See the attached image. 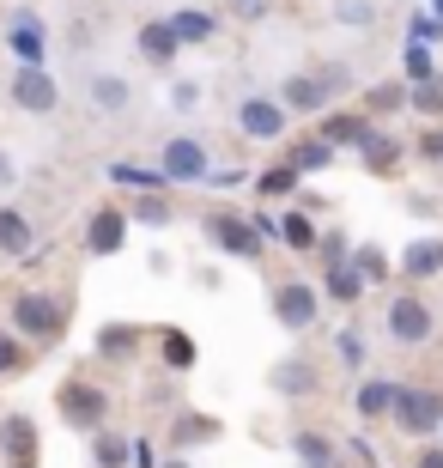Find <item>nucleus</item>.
Returning a JSON list of instances; mask_svg holds the SVG:
<instances>
[{"label":"nucleus","instance_id":"obj_1","mask_svg":"<svg viewBox=\"0 0 443 468\" xmlns=\"http://www.w3.org/2000/svg\"><path fill=\"white\" fill-rule=\"evenodd\" d=\"M346 86V73H291L286 86H280V104L291 110V116H310V110H328V98Z\"/></svg>","mask_w":443,"mask_h":468},{"label":"nucleus","instance_id":"obj_2","mask_svg":"<svg viewBox=\"0 0 443 468\" xmlns=\"http://www.w3.org/2000/svg\"><path fill=\"white\" fill-rule=\"evenodd\" d=\"M13 323L31 335V341H55V335L68 329V304H61V298H49V292H25L13 304Z\"/></svg>","mask_w":443,"mask_h":468},{"label":"nucleus","instance_id":"obj_3","mask_svg":"<svg viewBox=\"0 0 443 468\" xmlns=\"http://www.w3.org/2000/svg\"><path fill=\"white\" fill-rule=\"evenodd\" d=\"M395 426L413 438H426L443 426V396L438 389H401V401H395Z\"/></svg>","mask_w":443,"mask_h":468},{"label":"nucleus","instance_id":"obj_4","mask_svg":"<svg viewBox=\"0 0 443 468\" xmlns=\"http://www.w3.org/2000/svg\"><path fill=\"white\" fill-rule=\"evenodd\" d=\"M103 389H91V383H61V420H68L73 432H98L103 426Z\"/></svg>","mask_w":443,"mask_h":468},{"label":"nucleus","instance_id":"obj_5","mask_svg":"<svg viewBox=\"0 0 443 468\" xmlns=\"http://www.w3.org/2000/svg\"><path fill=\"white\" fill-rule=\"evenodd\" d=\"M13 104L31 110V116H49V110L61 104V86H55L43 68H18L13 73Z\"/></svg>","mask_w":443,"mask_h":468},{"label":"nucleus","instance_id":"obj_6","mask_svg":"<svg viewBox=\"0 0 443 468\" xmlns=\"http://www.w3.org/2000/svg\"><path fill=\"white\" fill-rule=\"evenodd\" d=\"M286 122H291V110L273 104V98H243V110H237V128L249 140H280V134H286Z\"/></svg>","mask_w":443,"mask_h":468},{"label":"nucleus","instance_id":"obj_7","mask_svg":"<svg viewBox=\"0 0 443 468\" xmlns=\"http://www.w3.org/2000/svg\"><path fill=\"white\" fill-rule=\"evenodd\" d=\"M206 231H213V243H219L225 256H243V261H256V256H261V231H256V226H243L237 213H213V219H206Z\"/></svg>","mask_w":443,"mask_h":468},{"label":"nucleus","instance_id":"obj_8","mask_svg":"<svg viewBox=\"0 0 443 468\" xmlns=\"http://www.w3.org/2000/svg\"><path fill=\"white\" fill-rule=\"evenodd\" d=\"M389 335L395 341H407V347H419V341H431V304L426 298H395L389 304Z\"/></svg>","mask_w":443,"mask_h":468},{"label":"nucleus","instance_id":"obj_9","mask_svg":"<svg viewBox=\"0 0 443 468\" xmlns=\"http://www.w3.org/2000/svg\"><path fill=\"white\" fill-rule=\"evenodd\" d=\"M158 171L171 176V183H201V176H206V146H201V140H171Z\"/></svg>","mask_w":443,"mask_h":468},{"label":"nucleus","instance_id":"obj_10","mask_svg":"<svg viewBox=\"0 0 443 468\" xmlns=\"http://www.w3.org/2000/svg\"><path fill=\"white\" fill-rule=\"evenodd\" d=\"M273 316H280L286 329H310V323H316V292H310V286H298V280H291V286H280V292H273Z\"/></svg>","mask_w":443,"mask_h":468},{"label":"nucleus","instance_id":"obj_11","mask_svg":"<svg viewBox=\"0 0 443 468\" xmlns=\"http://www.w3.org/2000/svg\"><path fill=\"white\" fill-rule=\"evenodd\" d=\"M358 153H364V171H371V176H395V171H401V140H395V134H376V128H364Z\"/></svg>","mask_w":443,"mask_h":468},{"label":"nucleus","instance_id":"obj_12","mask_svg":"<svg viewBox=\"0 0 443 468\" xmlns=\"http://www.w3.org/2000/svg\"><path fill=\"white\" fill-rule=\"evenodd\" d=\"M364 128H371V116H358V110H328L322 116V140L334 146V153H341V146H358Z\"/></svg>","mask_w":443,"mask_h":468},{"label":"nucleus","instance_id":"obj_13","mask_svg":"<svg viewBox=\"0 0 443 468\" xmlns=\"http://www.w3.org/2000/svg\"><path fill=\"white\" fill-rule=\"evenodd\" d=\"M176 49H183V43H176L171 18H153V25H140V55H146V61L171 68V61H176Z\"/></svg>","mask_w":443,"mask_h":468},{"label":"nucleus","instance_id":"obj_14","mask_svg":"<svg viewBox=\"0 0 443 468\" xmlns=\"http://www.w3.org/2000/svg\"><path fill=\"white\" fill-rule=\"evenodd\" d=\"M121 231H128V219H121V207H98V219H91V256H116L121 250Z\"/></svg>","mask_w":443,"mask_h":468},{"label":"nucleus","instance_id":"obj_15","mask_svg":"<svg viewBox=\"0 0 443 468\" xmlns=\"http://www.w3.org/2000/svg\"><path fill=\"white\" fill-rule=\"evenodd\" d=\"M401 274H413V280L443 274V238H419V243H407V256H401Z\"/></svg>","mask_w":443,"mask_h":468},{"label":"nucleus","instance_id":"obj_16","mask_svg":"<svg viewBox=\"0 0 443 468\" xmlns=\"http://www.w3.org/2000/svg\"><path fill=\"white\" fill-rule=\"evenodd\" d=\"M395 401H401V383L371 378L364 389H358V414H364V420H383V414H395Z\"/></svg>","mask_w":443,"mask_h":468},{"label":"nucleus","instance_id":"obj_17","mask_svg":"<svg viewBox=\"0 0 443 468\" xmlns=\"http://www.w3.org/2000/svg\"><path fill=\"white\" fill-rule=\"evenodd\" d=\"M0 432H6V451H13V468H31V456H37V426L25 414H13L6 420V426H0Z\"/></svg>","mask_w":443,"mask_h":468},{"label":"nucleus","instance_id":"obj_18","mask_svg":"<svg viewBox=\"0 0 443 468\" xmlns=\"http://www.w3.org/2000/svg\"><path fill=\"white\" fill-rule=\"evenodd\" d=\"M286 165H291V171H298V176H304V171H328V165H334V146H328L322 134H316V140H298V146H291V158H286Z\"/></svg>","mask_w":443,"mask_h":468},{"label":"nucleus","instance_id":"obj_19","mask_svg":"<svg viewBox=\"0 0 443 468\" xmlns=\"http://www.w3.org/2000/svg\"><path fill=\"white\" fill-rule=\"evenodd\" d=\"M0 250H6V256H31V226H25V213L0 207Z\"/></svg>","mask_w":443,"mask_h":468},{"label":"nucleus","instance_id":"obj_20","mask_svg":"<svg viewBox=\"0 0 443 468\" xmlns=\"http://www.w3.org/2000/svg\"><path fill=\"white\" fill-rule=\"evenodd\" d=\"M6 43H13V55L25 61V68H43V37H37L31 18H18L13 31H6Z\"/></svg>","mask_w":443,"mask_h":468},{"label":"nucleus","instance_id":"obj_21","mask_svg":"<svg viewBox=\"0 0 443 468\" xmlns=\"http://www.w3.org/2000/svg\"><path fill=\"white\" fill-rule=\"evenodd\" d=\"M91 104H98L103 116L128 110V80H116V73H98V80H91Z\"/></svg>","mask_w":443,"mask_h":468},{"label":"nucleus","instance_id":"obj_22","mask_svg":"<svg viewBox=\"0 0 443 468\" xmlns=\"http://www.w3.org/2000/svg\"><path fill=\"white\" fill-rule=\"evenodd\" d=\"M171 31H176V43H206V37H213V13L183 6V13H171Z\"/></svg>","mask_w":443,"mask_h":468},{"label":"nucleus","instance_id":"obj_23","mask_svg":"<svg viewBox=\"0 0 443 468\" xmlns=\"http://www.w3.org/2000/svg\"><path fill=\"white\" fill-rule=\"evenodd\" d=\"M358 292H364V274H358L353 261H334V268H328V298H341V304H353Z\"/></svg>","mask_w":443,"mask_h":468},{"label":"nucleus","instance_id":"obj_24","mask_svg":"<svg viewBox=\"0 0 443 468\" xmlns=\"http://www.w3.org/2000/svg\"><path fill=\"white\" fill-rule=\"evenodd\" d=\"M273 389L280 396H310L316 389V371L310 365H273Z\"/></svg>","mask_w":443,"mask_h":468},{"label":"nucleus","instance_id":"obj_25","mask_svg":"<svg viewBox=\"0 0 443 468\" xmlns=\"http://www.w3.org/2000/svg\"><path fill=\"white\" fill-rule=\"evenodd\" d=\"M291 451H298V463H304V468H334V444L316 438V432H298V438H291Z\"/></svg>","mask_w":443,"mask_h":468},{"label":"nucleus","instance_id":"obj_26","mask_svg":"<svg viewBox=\"0 0 443 468\" xmlns=\"http://www.w3.org/2000/svg\"><path fill=\"white\" fill-rule=\"evenodd\" d=\"M407 104L419 110V116H443V73H431V80L407 86Z\"/></svg>","mask_w":443,"mask_h":468},{"label":"nucleus","instance_id":"obj_27","mask_svg":"<svg viewBox=\"0 0 443 468\" xmlns=\"http://www.w3.org/2000/svg\"><path fill=\"white\" fill-rule=\"evenodd\" d=\"M158 347H164V365H171V371H188V365H195V341H188L183 329H164Z\"/></svg>","mask_w":443,"mask_h":468},{"label":"nucleus","instance_id":"obj_28","mask_svg":"<svg viewBox=\"0 0 443 468\" xmlns=\"http://www.w3.org/2000/svg\"><path fill=\"white\" fill-rule=\"evenodd\" d=\"M364 110H371V116H395V110H407V86H371V91H364Z\"/></svg>","mask_w":443,"mask_h":468},{"label":"nucleus","instance_id":"obj_29","mask_svg":"<svg viewBox=\"0 0 443 468\" xmlns=\"http://www.w3.org/2000/svg\"><path fill=\"white\" fill-rule=\"evenodd\" d=\"M91 438H98V444H91L98 468H121V463H128V451H134V444H121V438H116V432H103V426H98Z\"/></svg>","mask_w":443,"mask_h":468},{"label":"nucleus","instance_id":"obj_30","mask_svg":"<svg viewBox=\"0 0 443 468\" xmlns=\"http://www.w3.org/2000/svg\"><path fill=\"white\" fill-rule=\"evenodd\" d=\"M110 176H116V183H134V189H146V195H158V189H164V183H171V176H164V171H140V165H116V171H110Z\"/></svg>","mask_w":443,"mask_h":468},{"label":"nucleus","instance_id":"obj_31","mask_svg":"<svg viewBox=\"0 0 443 468\" xmlns=\"http://www.w3.org/2000/svg\"><path fill=\"white\" fill-rule=\"evenodd\" d=\"M280 238H286L291 250H310V243H316V226H310V213H286V219H280Z\"/></svg>","mask_w":443,"mask_h":468},{"label":"nucleus","instance_id":"obj_32","mask_svg":"<svg viewBox=\"0 0 443 468\" xmlns=\"http://www.w3.org/2000/svg\"><path fill=\"white\" fill-rule=\"evenodd\" d=\"M438 73V61H431V43H407V80L419 86V80H431Z\"/></svg>","mask_w":443,"mask_h":468},{"label":"nucleus","instance_id":"obj_33","mask_svg":"<svg viewBox=\"0 0 443 468\" xmlns=\"http://www.w3.org/2000/svg\"><path fill=\"white\" fill-rule=\"evenodd\" d=\"M98 347L110 353V359H121L128 347H140V329H121V323H116V329H103V335H98Z\"/></svg>","mask_w":443,"mask_h":468},{"label":"nucleus","instance_id":"obj_34","mask_svg":"<svg viewBox=\"0 0 443 468\" xmlns=\"http://www.w3.org/2000/svg\"><path fill=\"white\" fill-rule=\"evenodd\" d=\"M346 261H353L364 280H383V274H389V256H383V250H358V256H346Z\"/></svg>","mask_w":443,"mask_h":468},{"label":"nucleus","instance_id":"obj_35","mask_svg":"<svg viewBox=\"0 0 443 468\" xmlns=\"http://www.w3.org/2000/svg\"><path fill=\"white\" fill-rule=\"evenodd\" d=\"M213 432H219L213 420H195V414H183V420H176V444H195V438H213Z\"/></svg>","mask_w":443,"mask_h":468},{"label":"nucleus","instance_id":"obj_36","mask_svg":"<svg viewBox=\"0 0 443 468\" xmlns=\"http://www.w3.org/2000/svg\"><path fill=\"white\" fill-rule=\"evenodd\" d=\"M286 189H298V171H291V165H273V171L261 176V195H286Z\"/></svg>","mask_w":443,"mask_h":468},{"label":"nucleus","instance_id":"obj_37","mask_svg":"<svg viewBox=\"0 0 443 468\" xmlns=\"http://www.w3.org/2000/svg\"><path fill=\"white\" fill-rule=\"evenodd\" d=\"M443 37V13H419L413 18V43H438Z\"/></svg>","mask_w":443,"mask_h":468},{"label":"nucleus","instance_id":"obj_38","mask_svg":"<svg viewBox=\"0 0 443 468\" xmlns=\"http://www.w3.org/2000/svg\"><path fill=\"white\" fill-rule=\"evenodd\" d=\"M334 353H341V365H358V359H364V341H358L353 329H341V335H334Z\"/></svg>","mask_w":443,"mask_h":468},{"label":"nucleus","instance_id":"obj_39","mask_svg":"<svg viewBox=\"0 0 443 468\" xmlns=\"http://www.w3.org/2000/svg\"><path fill=\"white\" fill-rule=\"evenodd\" d=\"M140 219H146V226H164V219H171V207H164V201H158V195H146V201H140Z\"/></svg>","mask_w":443,"mask_h":468},{"label":"nucleus","instance_id":"obj_40","mask_svg":"<svg viewBox=\"0 0 443 468\" xmlns=\"http://www.w3.org/2000/svg\"><path fill=\"white\" fill-rule=\"evenodd\" d=\"M25 365V353H18V341L13 335H0V371H18Z\"/></svg>","mask_w":443,"mask_h":468},{"label":"nucleus","instance_id":"obj_41","mask_svg":"<svg viewBox=\"0 0 443 468\" xmlns=\"http://www.w3.org/2000/svg\"><path fill=\"white\" fill-rule=\"evenodd\" d=\"M268 6H273V0H231V13H237V18H268Z\"/></svg>","mask_w":443,"mask_h":468},{"label":"nucleus","instance_id":"obj_42","mask_svg":"<svg viewBox=\"0 0 443 468\" xmlns=\"http://www.w3.org/2000/svg\"><path fill=\"white\" fill-rule=\"evenodd\" d=\"M371 13H376V6H364V0H346V6H341V18H346V25H364Z\"/></svg>","mask_w":443,"mask_h":468},{"label":"nucleus","instance_id":"obj_43","mask_svg":"<svg viewBox=\"0 0 443 468\" xmlns=\"http://www.w3.org/2000/svg\"><path fill=\"white\" fill-rule=\"evenodd\" d=\"M322 256H328V268H334V261H346L353 250H346V238H322Z\"/></svg>","mask_w":443,"mask_h":468},{"label":"nucleus","instance_id":"obj_44","mask_svg":"<svg viewBox=\"0 0 443 468\" xmlns=\"http://www.w3.org/2000/svg\"><path fill=\"white\" fill-rule=\"evenodd\" d=\"M419 153H426V158H431V165H438V158H443V128H431V134H426V140H419Z\"/></svg>","mask_w":443,"mask_h":468},{"label":"nucleus","instance_id":"obj_45","mask_svg":"<svg viewBox=\"0 0 443 468\" xmlns=\"http://www.w3.org/2000/svg\"><path fill=\"white\" fill-rule=\"evenodd\" d=\"M419 468H443V451H426V456H419Z\"/></svg>","mask_w":443,"mask_h":468},{"label":"nucleus","instance_id":"obj_46","mask_svg":"<svg viewBox=\"0 0 443 468\" xmlns=\"http://www.w3.org/2000/svg\"><path fill=\"white\" fill-rule=\"evenodd\" d=\"M6 176H13V165H6V153H0V183H6Z\"/></svg>","mask_w":443,"mask_h":468},{"label":"nucleus","instance_id":"obj_47","mask_svg":"<svg viewBox=\"0 0 443 468\" xmlns=\"http://www.w3.org/2000/svg\"><path fill=\"white\" fill-rule=\"evenodd\" d=\"M431 6H438V13H443V0H431Z\"/></svg>","mask_w":443,"mask_h":468},{"label":"nucleus","instance_id":"obj_48","mask_svg":"<svg viewBox=\"0 0 443 468\" xmlns=\"http://www.w3.org/2000/svg\"><path fill=\"white\" fill-rule=\"evenodd\" d=\"M171 468H188V463H171Z\"/></svg>","mask_w":443,"mask_h":468}]
</instances>
